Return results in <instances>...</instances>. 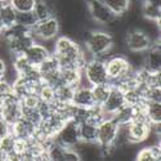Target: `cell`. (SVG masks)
I'll return each instance as SVG.
<instances>
[{"instance_id": "obj_33", "label": "cell", "mask_w": 161, "mask_h": 161, "mask_svg": "<svg viewBox=\"0 0 161 161\" xmlns=\"http://www.w3.org/2000/svg\"><path fill=\"white\" fill-rule=\"evenodd\" d=\"M13 93V86L10 83H8L7 80L2 79L0 80V103H2L8 96H10Z\"/></svg>"}, {"instance_id": "obj_29", "label": "cell", "mask_w": 161, "mask_h": 161, "mask_svg": "<svg viewBox=\"0 0 161 161\" xmlns=\"http://www.w3.org/2000/svg\"><path fill=\"white\" fill-rule=\"evenodd\" d=\"M21 117L37 125L40 123V120H42V114L39 111V107H27L21 104Z\"/></svg>"}, {"instance_id": "obj_14", "label": "cell", "mask_w": 161, "mask_h": 161, "mask_svg": "<svg viewBox=\"0 0 161 161\" xmlns=\"http://www.w3.org/2000/svg\"><path fill=\"white\" fill-rule=\"evenodd\" d=\"M10 133L19 139H31L36 134V125L21 117L14 124L10 125Z\"/></svg>"}, {"instance_id": "obj_23", "label": "cell", "mask_w": 161, "mask_h": 161, "mask_svg": "<svg viewBox=\"0 0 161 161\" xmlns=\"http://www.w3.org/2000/svg\"><path fill=\"white\" fill-rule=\"evenodd\" d=\"M146 115L151 124H161V102L146 101Z\"/></svg>"}, {"instance_id": "obj_7", "label": "cell", "mask_w": 161, "mask_h": 161, "mask_svg": "<svg viewBox=\"0 0 161 161\" xmlns=\"http://www.w3.org/2000/svg\"><path fill=\"white\" fill-rule=\"evenodd\" d=\"M86 7H88L89 16L94 23L106 26L116 17L110 10V8L106 4H103L101 0H86Z\"/></svg>"}, {"instance_id": "obj_34", "label": "cell", "mask_w": 161, "mask_h": 161, "mask_svg": "<svg viewBox=\"0 0 161 161\" xmlns=\"http://www.w3.org/2000/svg\"><path fill=\"white\" fill-rule=\"evenodd\" d=\"M77 160H80V156L75 148H66L64 161H77Z\"/></svg>"}, {"instance_id": "obj_5", "label": "cell", "mask_w": 161, "mask_h": 161, "mask_svg": "<svg viewBox=\"0 0 161 161\" xmlns=\"http://www.w3.org/2000/svg\"><path fill=\"white\" fill-rule=\"evenodd\" d=\"M106 70L110 79V84H117L126 75H129L134 69L129 63L128 58L123 54H112L106 59Z\"/></svg>"}, {"instance_id": "obj_20", "label": "cell", "mask_w": 161, "mask_h": 161, "mask_svg": "<svg viewBox=\"0 0 161 161\" xmlns=\"http://www.w3.org/2000/svg\"><path fill=\"white\" fill-rule=\"evenodd\" d=\"M133 116H134L133 106H129V104H124L123 107H120L116 112H114L111 115V117L119 125H128L133 120Z\"/></svg>"}, {"instance_id": "obj_10", "label": "cell", "mask_w": 161, "mask_h": 161, "mask_svg": "<svg viewBox=\"0 0 161 161\" xmlns=\"http://www.w3.org/2000/svg\"><path fill=\"white\" fill-rule=\"evenodd\" d=\"M125 104L124 99V90L121 88H119L116 85H111L110 94L102 104V110L107 116H111L114 112H116L120 107H123Z\"/></svg>"}, {"instance_id": "obj_27", "label": "cell", "mask_w": 161, "mask_h": 161, "mask_svg": "<svg viewBox=\"0 0 161 161\" xmlns=\"http://www.w3.org/2000/svg\"><path fill=\"white\" fill-rule=\"evenodd\" d=\"M124 99H125V104H129V106H137V104L144 102L142 89L139 86H131V88L125 89Z\"/></svg>"}, {"instance_id": "obj_24", "label": "cell", "mask_w": 161, "mask_h": 161, "mask_svg": "<svg viewBox=\"0 0 161 161\" xmlns=\"http://www.w3.org/2000/svg\"><path fill=\"white\" fill-rule=\"evenodd\" d=\"M16 16H17V12L10 5V3L0 4V17H2L4 29H8L16 23Z\"/></svg>"}, {"instance_id": "obj_21", "label": "cell", "mask_w": 161, "mask_h": 161, "mask_svg": "<svg viewBox=\"0 0 161 161\" xmlns=\"http://www.w3.org/2000/svg\"><path fill=\"white\" fill-rule=\"evenodd\" d=\"M56 90V99L53 103L56 104H64V103H71L72 99V94L75 88L67 84H61L57 88H54Z\"/></svg>"}, {"instance_id": "obj_18", "label": "cell", "mask_w": 161, "mask_h": 161, "mask_svg": "<svg viewBox=\"0 0 161 161\" xmlns=\"http://www.w3.org/2000/svg\"><path fill=\"white\" fill-rule=\"evenodd\" d=\"M79 137L81 142L85 143H97V125L84 121L79 124Z\"/></svg>"}, {"instance_id": "obj_8", "label": "cell", "mask_w": 161, "mask_h": 161, "mask_svg": "<svg viewBox=\"0 0 161 161\" xmlns=\"http://www.w3.org/2000/svg\"><path fill=\"white\" fill-rule=\"evenodd\" d=\"M56 142L62 144L66 148H74V147L80 142L79 137V124L74 120H67L62 129L57 133Z\"/></svg>"}, {"instance_id": "obj_1", "label": "cell", "mask_w": 161, "mask_h": 161, "mask_svg": "<svg viewBox=\"0 0 161 161\" xmlns=\"http://www.w3.org/2000/svg\"><path fill=\"white\" fill-rule=\"evenodd\" d=\"M81 35H83V42H84L85 49L94 58H98L106 62L107 58L115 54L112 32L106 31V30H99V29L98 30L93 29V30L83 32Z\"/></svg>"}, {"instance_id": "obj_36", "label": "cell", "mask_w": 161, "mask_h": 161, "mask_svg": "<svg viewBox=\"0 0 161 161\" xmlns=\"http://www.w3.org/2000/svg\"><path fill=\"white\" fill-rule=\"evenodd\" d=\"M7 62L0 57V80H2L4 77V74H5V70H7Z\"/></svg>"}, {"instance_id": "obj_11", "label": "cell", "mask_w": 161, "mask_h": 161, "mask_svg": "<svg viewBox=\"0 0 161 161\" xmlns=\"http://www.w3.org/2000/svg\"><path fill=\"white\" fill-rule=\"evenodd\" d=\"M5 42H7L8 49L10 50L13 56H18V54H23V53L35 43V40H34V36H32V34L30 31V32L25 34V35H21V36L8 37V39H5Z\"/></svg>"}, {"instance_id": "obj_16", "label": "cell", "mask_w": 161, "mask_h": 161, "mask_svg": "<svg viewBox=\"0 0 161 161\" xmlns=\"http://www.w3.org/2000/svg\"><path fill=\"white\" fill-rule=\"evenodd\" d=\"M59 76H61L62 84L71 85L74 88L81 84V79H83L81 69H77V67H74V66L59 67Z\"/></svg>"}, {"instance_id": "obj_25", "label": "cell", "mask_w": 161, "mask_h": 161, "mask_svg": "<svg viewBox=\"0 0 161 161\" xmlns=\"http://www.w3.org/2000/svg\"><path fill=\"white\" fill-rule=\"evenodd\" d=\"M101 2L108 7L115 16L119 17H124L130 5L129 0H101Z\"/></svg>"}, {"instance_id": "obj_12", "label": "cell", "mask_w": 161, "mask_h": 161, "mask_svg": "<svg viewBox=\"0 0 161 161\" xmlns=\"http://www.w3.org/2000/svg\"><path fill=\"white\" fill-rule=\"evenodd\" d=\"M144 69L148 71L156 72L161 70V49H160V42H155L148 49L144 52Z\"/></svg>"}, {"instance_id": "obj_6", "label": "cell", "mask_w": 161, "mask_h": 161, "mask_svg": "<svg viewBox=\"0 0 161 161\" xmlns=\"http://www.w3.org/2000/svg\"><path fill=\"white\" fill-rule=\"evenodd\" d=\"M155 42L157 40H152L148 34L139 27L128 30L124 37V44L129 52H146Z\"/></svg>"}, {"instance_id": "obj_35", "label": "cell", "mask_w": 161, "mask_h": 161, "mask_svg": "<svg viewBox=\"0 0 161 161\" xmlns=\"http://www.w3.org/2000/svg\"><path fill=\"white\" fill-rule=\"evenodd\" d=\"M9 133H10V125L0 117V139L4 138L5 136H8Z\"/></svg>"}, {"instance_id": "obj_31", "label": "cell", "mask_w": 161, "mask_h": 161, "mask_svg": "<svg viewBox=\"0 0 161 161\" xmlns=\"http://www.w3.org/2000/svg\"><path fill=\"white\" fill-rule=\"evenodd\" d=\"M36 18L34 16L32 12H17V16H16V23L25 26L27 29H32L35 23H36Z\"/></svg>"}, {"instance_id": "obj_38", "label": "cell", "mask_w": 161, "mask_h": 161, "mask_svg": "<svg viewBox=\"0 0 161 161\" xmlns=\"http://www.w3.org/2000/svg\"><path fill=\"white\" fill-rule=\"evenodd\" d=\"M3 3H9V0H0V4H3Z\"/></svg>"}, {"instance_id": "obj_15", "label": "cell", "mask_w": 161, "mask_h": 161, "mask_svg": "<svg viewBox=\"0 0 161 161\" xmlns=\"http://www.w3.org/2000/svg\"><path fill=\"white\" fill-rule=\"evenodd\" d=\"M25 57L30 61V63H32L34 66H39L40 63H43L52 53L47 49L45 45H43L42 43H34L25 53Z\"/></svg>"}, {"instance_id": "obj_2", "label": "cell", "mask_w": 161, "mask_h": 161, "mask_svg": "<svg viewBox=\"0 0 161 161\" xmlns=\"http://www.w3.org/2000/svg\"><path fill=\"white\" fill-rule=\"evenodd\" d=\"M81 74H83V79H81L83 85L93 86V85H98V84L110 83L104 61H101L94 57L86 61V63L84 64L83 70H81Z\"/></svg>"}, {"instance_id": "obj_40", "label": "cell", "mask_w": 161, "mask_h": 161, "mask_svg": "<svg viewBox=\"0 0 161 161\" xmlns=\"http://www.w3.org/2000/svg\"><path fill=\"white\" fill-rule=\"evenodd\" d=\"M0 40H2V34H0Z\"/></svg>"}, {"instance_id": "obj_26", "label": "cell", "mask_w": 161, "mask_h": 161, "mask_svg": "<svg viewBox=\"0 0 161 161\" xmlns=\"http://www.w3.org/2000/svg\"><path fill=\"white\" fill-rule=\"evenodd\" d=\"M111 90V84H98V85H93L92 86V93H93V98H94V103L98 106H102L104 101L107 99Z\"/></svg>"}, {"instance_id": "obj_22", "label": "cell", "mask_w": 161, "mask_h": 161, "mask_svg": "<svg viewBox=\"0 0 161 161\" xmlns=\"http://www.w3.org/2000/svg\"><path fill=\"white\" fill-rule=\"evenodd\" d=\"M141 14H142V17L144 19L153 21V22H160L161 7L151 4V3H147V2H143L142 7H141Z\"/></svg>"}, {"instance_id": "obj_9", "label": "cell", "mask_w": 161, "mask_h": 161, "mask_svg": "<svg viewBox=\"0 0 161 161\" xmlns=\"http://www.w3.org/2000/svg\"><path fill=\"white\" fill-rule=\"evenodd\" d=\"M128 131H129V138L131 144L143 143L151 131V123L148 120L133 119L128 124Z\"/></svg>"}, {"instance_id": "obj_28", "label": "cell", "mask_w": 161, "mask_h": 161, "mask_svg": "<svg viewBox=\"0 0 161 161\" xmlns=\"http://www.w3.org/2000/svg\"><path fill=\"white\" fill-rule=\"evenodd\" d=\"M48 157L52 161H64V153H66V147L56 142V139L50 143V146L47 150Z\"/></svg>"}, {"instance_id": "obj_4", "label": "cell", "mask_w": 161, "mask_h": 161, "mask_svg": "<svg viewBox=\"0 0 161 161\" xmlns=\"http://www.w3.org/2000/svg\"><path fill=\"white\" fill-rule=\"evenodd\" d=\"M31 34L36 43L54 40L61 35V21L57 16H52L43 21H37L31 29Z\"/></svg>"}, {"instance_id": "obj_19", "label": "cell", "mask_w": 161, "mask_h": 161, "mask_svg": "<svg viewBox=\"0 0 161 161\" xmlns=\"http://www.w3.org/2000/svg\"><path fill=\"white\" fill-rule=\"evenodd\" d=\"M160 158H161L160 144H151L143 147L136 155V160L138 161H160Z\"/></svg>"}, {"instance_id": "obj_30", "label": "cell", "mask_w": 161, "mask_h": 161, "mask_svg": "<svg viewBox=\"0 0 161 161\" xmlns=\"http://www.w3.org/2000/svg\"><path fill=\"white\" fill-rule=\"evenodd\" d=\"M37 94L40 97V99H42L43 102L45 103H49L52 104L53 102H54L56 99V90L53 86L45 84V83H42V85H40L39 90H37Z\"/></svg>"}, {"instance_id": "obj_13", "label": "cell", "mask_w": 161, "mask_h": 161, "mask_svg": "<svg viewBox=\"0 0 161 161\" xmlns=\"http://www.w3.org/2000/svg\"><path fill=\"white\" fill-rule=\"evenodd\" d=\"M71 103L76 107H92L94 103V98H93V93H92V86L89 85H79L75 88L74 94H72V99Z\"/></svg>"}, {"instance_id": "obj_17", "label": "cell", "mask_w": 161, "mask_h": 161, "mask_svg": "<svg viewBox=\"0 0 161 161\" xmlns=\"http://www.w3.org/2000/svg\"><path fill=\"white\" fill-rule=\"evenodd\" d=\"M14 146H16V137L12 133L0 139V152L3 153L4 160L8 161H19L18 156L14 153Z\"/></svg>"}, {"instance_id": "obj_37", "label": "cell", "mask_w": 161, "mask_h": 161, "mask_svg": "<svg viewBox=\"0 0 161 161\" xmlns=\"http://www.w3.org/2000/svg\"><path fill=\"white\" fill-rule=\"evenodd\" d=\"M3 30H4V25H3L2 17H0V34H2V32H3Z\"/></svg>"}, {"instance_id": "obj_3", "label": "cell", "mask_w": 161, "mask_h": 161, "mask_svg": "<svg viewBox=\"0 0 161 161\" xmlns=\"http://www.w3.org/2000/svg\"><path fill=\"white\" fill-rule=\"evenodd\" d=\"M119 130V124L108 116L97 125V143L99 144L102 155L114 153V142Z\"/></svg>"}, {"instance_id": "obj_39", "label": "cell", "mask_w": 161, "mask_h": 161, "mask_svg": "<svg viewBox=\"0 0 161 161\" xmlns=\"http://www.w3.org/2000/svg\"><path fill=\"white\" fill-rule=\"evenodd\" d=\"M2 160H4V156H3V153H2V152H0V161H2Z\"/></svg>"}, {"instance_id": "obj_32", "label": "cell", "mask_w": 161, "mask_h": 161, "mask_svg": "<svg viewBox=\"0 0 161 161\" xmlns=\"http://www.w3.org/2000/svg\"><path fill=\"white\" fill-rule=\"evenodd\" d=\"M16 12H32L36 0H9Z\"/></svg>"}]
</instances>
